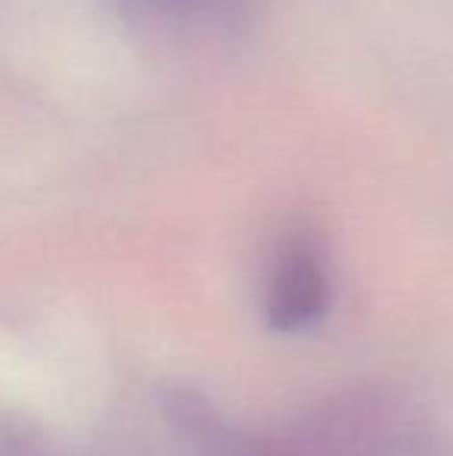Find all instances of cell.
<instances>
[{"label":"cell","instance_id":"6da1fadb","mask_svg":"<svg viewBox=\"0 0 453 456\" xmlns=\"http://www.w3.org/2000/svg\"><path fill=\"white\" fill-rule=\"evenodd\" d=\"M329 282L311 242H289L277 258L267 289V317L279 332H302L327 314Z\"/></svg>","mask_w":453,"mask_h":456}]
</instances>
